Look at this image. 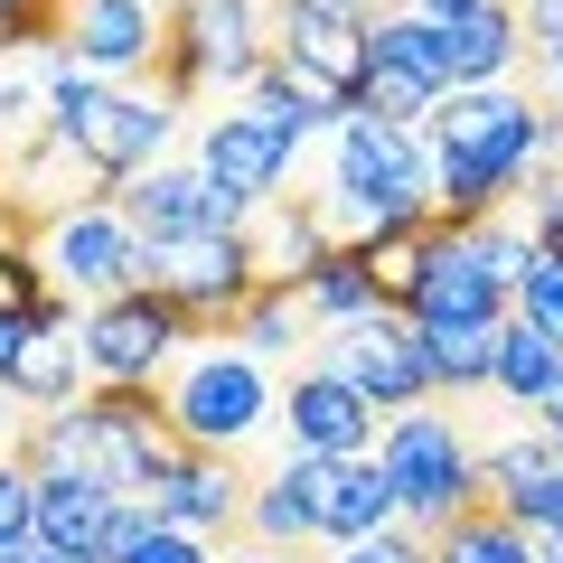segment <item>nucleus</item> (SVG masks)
<instances>
[{
  "label": "nucleus",
  "instance_id": "obj_1",
  "mask_svg": "<svg viewBox=\"0 0 563 563\" xmlns=\"http://www.w3.org/2000/svg\"><path fill=\"white\" fill-rule=\"evenodd\" d=\"M422 141H432V207L451 225H479L563 151V113L507 85H461L422 122Z\"/></svg>",
  "mask_w": 563,
  "mask_h": 563
},
{
  "label": "nucleus",
  "instance_id": "obj_2",
  "mask_svg": "<svg viewBox=\"0 0 563 563\" xmlns=\"http://www.w3.org/2000/svg\"><path fill=\"white\" fill-rule=\"evenodd\" d=\"M169 122H179V113H169L161 95H113V85H103L95 66H76V57L47 66V132H57L66 161H85L95 198L132 188L141 169H161Z\"/></svg>",
  "mask_w": 563,
  "mask_h": 563
},
{
  "label": "nucleus",
  "instance_id": "obj_3",
  "mask_svg": "<svg viewBox=\"0 0 563 563\" xmlns=\"http://www.w3.org/2000/svg\"><path fill=\"white\" fill-rule=\"evenodd\" d=\"M376 461H385V479H395L413 536H442V526L479 498V451H470V432L442 413V395L413 404V413H385Z\"/></svg>",
  "mask_w": 563,
  "mask_h": 563
},
{
  "label": "nucleus",
  "instance_id": "obj_4",
  "mask_svg": "<svg viewBox=\"0 0 563 563\" xmlns=\"http://www.w3.org/2000/svg\"><path fill=\"white\" fill-rule=\"evenodd\" d=\"M273 66L301 85L320 113H357V85L376 66V0H282Z\"/></svg>",
  "mask_w": 563,
  "mask_h": 563
},
{
  "label": "nucleus",
  "instance_id": "obj_5",
  "mask_svg": "<svg viewBox=\"0 0 563 563\" xmlns=\"http://www.w3.org/2000/svg\"><path fill=\"white\" fill-rule=\"evenodd\" d=\"M132 291H161L188 320V339H235L244 301L263 291V263L244 235H198V244H141Z\"/></svg>",
  "mask_w": 563,
  "mask_h": 563
},
{
  "label": "nucleus",
  "instance_id": "obj_6",
  "mask_svg": "<svg viewBox=\"0 0 563 563\" xmlns=\"http://www.w3.org/2000/svg\"><path fill=\"white\" fill-rule=\"evenodd\" d=\"M161 404H169V422H179L198 451H235L282 413L273 385H263V357H244V347H188L161 376Z\"/></svg>",
  "mask_w": 563,
  "mask_h": 563
},
{
  "label": "nucleus",
  "instance_id": "obj_7",
  "mask_svg": "<svg viewBox=\"0 0 563 563\" xmlns=\"http://www.w3.org/2000/svg\"><path fill=\"white\" fill-rule=\"evenodd\" d=\"M95 376L85 366V329H76V301L47 291V301H0V395L47 413V404H76Z\"/></svg>",
  "mask_w": 563,
  "mask_h": 563
},
{
  "label": "nucleus",
  "instance_id": "obj_8",
  "mask_svg": "<svg viewBox=\"0 0 563 563\" xmlns=\"http://www.w3.org/2000/svg\"><path fill=\"white\" fill-rule=\"evenodd\" d=\"M38 263H47V282H57L66 301H113L141 273V235L113 198H76L38 225Z\"/></svg>",
  "mask_w": 563,
  "mask_h": 563
},
{
  "label": "nucleus",
  "instance_id": "obj_9",
  "mask_svg": "<svg viewBox=\"0 0 563 563\" xmlns=\"http://www.w3.org/2000/svg\"><path fill=\"white\" fill-rule=\"evenodd\" d=\"M310 132H291V122H273L263 103H235V113H217L207 122V141H198V169H207V188L225 198V217H254V207H273L282 198V169H291V151H301Z\"/></svg>",
  "mask_w": 563,
  "mask_h": 563
},
{
  "label": "nucleus",
  "instance_id": "obj_10",
  "mask_svg": "<svg viewBox=\"0 0 563 563\" xmlns=\"http://www.w3.org/2000/svg\"><path fill=\"white\" fill-rule=\"evenodd\" d=\"M179 339H188V320L161 291H113V301L85 310V366H95V385H161L179 366Z\"/></svg>",
  "mask_w": 563,
  "mask_h": 563
},
{
  "label": "nucleus",
  "instance_id": "obj_11",
  "mask_svg": "<svg viewBox=\"0 0 563 563\" xmlns=\"http://www.w3.org/2000/svg\"><path fill=\"white\" fill-rule=\"evenodd\" d=\"M329 357L347 385H357L376 413H413V404H432V366H422V329L404 320V310H376V320H347V329H320Z\"/></svg>",
  "mask_w": 563,
  "mask_h": 563
},
{
  "label": "nucleus",
  "instance_id": "obj_12",
  "mask_svg": "<svg viewBox=\"0 0 563 563\" xmlns=\"http://www.w3.org/2000/svg\"><path fill=\"white\" fill-rule=\"evenodd\" d=\"M376 432H385V413L339 366H301L282 385V442H291V461H366Z\"/></svg>",
  "mask_w": 563,
  "mask_h": 563
},
{
  "label": "nucleus",
  "instance_id": "obj_13",
  "mask_svg": "<svg viewBox=\"0 0 563 563\" xmlns=\"http://www.w3.org/2000/svg\"><path fill=\"white\" fill-rule=\"evenodd\" d=\"M113 207L132 217L141 244H198V235H244L225 217V198L207 188V169H141L132 188H113Z\"/></svg>",
  "mask_w": 563,
  "mask_h": 563
},
{
  "label": "nucleus",
  "instance_id": "obj_14",
  "mask_svg": "<svg viewBox=\"0 0 563 563\" xmlns=\"http://www.w3.org/2000/svg\"><path fill=\"white\" fill-rule=\"evenodd\" d=\"M57 57L95 66V76H132V66L161 57V10L151 0H66Z\"/></svg>",
  "mask_w": 563,
  "mask_h": 563
},
{
  "label": "nucleus",
  "instance_id": "obj_15",
  "mask_svg": "<svg viewBox=\"0 0 563 563\" xmlns=\"http://www.w3.org/2000/svg\"><path fill=\"white\" fill-rule=\"evenodd\" d=\"M244 498H254V479H235L225 451H198L188 470H169V479L151 488V517L188 526V536H244Z\"/></svg>",
  "mask_w": 563,
  "mask_h": 563
},
{
  "label": "nucleus",
  "instance_id": "obj_16",
  "mask_svg": "<svg viewBox=\"0 0 563 563\" xmlns=\"http://www.w3.org/2000/svg\"><path fill=\"white\" fill-rule=\"evenodd\" d=\"M310 536H320V461H282L244 498V544L254 554H301Z\"/></svg>",
  "mask_w": 563,
  "mask_h": 563
},
{
  "label": "nucleus",
  "instance_id": "obj_17",
  "mask_svg": "<svg viewBox=\"0 0 563 563\" xmlns=\"http://www.w3.org/2000/svg\"><path fill=\"white\" fill-rule=\"evenodd\" d=\"M385 526H404V498H395L376 451L366 461H320V536L357 544V536H385Z\"/></svg>",
  "mask_w": 563,
  "mask_h": 563
},
{
  "label": "nucleus",
  "instance_id": "obj_18",
  "mask_svg": "<svg viewBox=\"0 0 563 563\" xmlns=\"http://www.w3.org/2000/svg\"><path fill=\"white\" fill-rule=\"evenodd\" d=\"M122 488L113 479H38V544L47 554H113Z\"/></svg>",
  "mask_w": 563,
  "mask_h": 563
},
{
  "label": "nucleus",
  "instance_id": "obj_19",
  "mask_svg": "<svg viewBox=\"0 0 563 563\" xmlns=\"http://www.w3.org/2000/svg\"><path fill=\"white\" fill-rule=\"evenodd\" d=\"M442 29H451V95H461V85H507L517 76V57H526V10L517 0L461 10V20H442Z\"/></svg>",
  "mask_w": 563,
  "mask_h": 563
},
{
  "label": "nucleus",
  "instance_id": "obj_20",
  "mask_svg": "<svg viewBox=\"0 0 563 563\" xmlns=\"http://www.w3.org/2000/svg\"><path fill=\"white\" fill-rule=\"evenodd\" d=\"M554 385H563V339H544L536 320H517V310H507V320H498V376H488V395L544 413V395H554Z\"/></svg>",
  "mask_w": 563,
  "mask_h": 563
},
{
  "label": "nucleus",
  "instance_id": "obj_21",
  "mask_svg": "<svg viewBox=\"0 0 563 563\" xmlns=\"http://www.w3.org/2000/svg\"><path fill=\"white\" fill-rule=\"evenodd\" d=\"M432 563H544V536H526L507 507H488V498H470L461 517L432 536Z\"/></svg>",
  "mask_w": 563,
  "mask_h": 563
},
{
  "label": "nucleus",
  "instance_id": "obj_22",
  "mask_svg": "<svg viewBox=\"0 0 563 563\" xmlns=\"http://www.w3.org/2000/svg\"><path fill=\"white\" fill-rule=\"evenodd\" d=\"M376 66H404L432 95H451V29L422 10H376Z\"/></svg>",
  "mask_w": 563,
  "mask_h": 563
},
{
  "label": "nucleus",
  "instance_id": "obj_23",
  "mask_svg": "<svg viewBox=\"0 0 563 563\" xmlns=\"http://www.w3.org/2000/svg\"><path fill=\"white\" fill-rule=\"evenodd\" d=\"M422 366H432V395H451V404L488 395V376H498V329H422Z\"/></svg>",
  "mask_w": 563,
  "mask_h": 563
},
{
  "label": "nucleus",
  "instance_id": "obj_24",
  "mask_svg": "<svg viewBox=\"0 0 563 563\" xmlns=\"http://www.w3.org/2000/svg\"><path fill=\"white\" fill-rule=\"evenodd\" d=\"M103 563H217V554H207V536H188V526H161L151 498H122L113 554H103Z\"/></svg>",
  "mask_w": 563,
  "mask_h": 563
},
{
  "label": "nucleus",
  "instance_id": "obj_25",
  "mask_svg": "<svg viewBox=\"0 0 563 563\" xmlns=\"http://www.w3.org/2000/svg\"><path fill=\"white\" fill-rule=\"evenodd\" d=\"M357 113H366V122H404V132H422V122L442 113V95H432L422 76H404V66H366Z\"/></svg>",
  "mask_w": 563,
  "mask_h": 563
},
{
  "label": "nucleus",
  "instance_id": "obj_26",
  "mask_svg": "<svg viewBox=\"0 0 563 563\" xmlns=\"http://www.w3.org/2000/svg\"><path fill=\"white\" fill-rule=\"evenodd\" d=\"M29 544H38V470L0 451V563H20Z\"/></svg>",
  "mask_w": 563,
  "mask_h": 563
},
{
  "label": "nucleus",
  "instance_id": "obj_27",
  "mask_svg": "<svg viewBox=\"0 0 563 563\" xmlns=\"http://www.w3.org/2000/svg\"><path fill=\"white\" fill-rule=\"evenodd\" d=\"M517 320H536L544 339H563V263H554V254L526 263V282H517Z\"/></svg>",
  "mask_w": 563,
  "mask_h": 563
},
{
  "label": "nucleus",
  "instance_id": "obj_28",
  "mask_svg": "<svg viewBox=\"0 0 563 563\" xmlns=\"http://www.w3.org/2000/svg\"><path fill=\"white\" fill-rule=\"evenodd\" d=\"M526 235H536V254L563 263V169H554V161L526 179Z\"/></svg>",
  "mask_w": 563,
  "mask_h": 563
},
{
  "label": "nucleus",
  "instance_id": "obj_29",
  "mask_svg": "<svg viewBox=\"0 0 563 563\" xmlns=\"http://www.w3.org/2000/svg\"><path fill=\"white\" fill-rule=\"evenodd\" d=\"M339 563H432V536H413V526H385V536L339 544Z\"/></svg>",
  "mask_w": 563,
  "mask_h": 563
},
{
  "label": "nucleus",
  "instance_id": "obj_30",
  "mask_svg": "<svg viewBox=\"0 0 563 563\" xmlns=\"http://www.w3.org/2000/svg\"><path fill=\"white\" fill-rule=\"evenodd\" d=\"M526 66H536V103L563 113V38H526Z\"/></svg>",
  "mask_w": 563,
  "mask_h": 563
},
{
  "label": "nucleus",
  "instance_id": "obj_31",
  "mask_svg": "<svg viewBox=\"0 0 563 563\" xmlns=\"http://www.w3.org/2000/svg\"><path fill=\"white\" fill-rule=\"evenodd\" d=\"M376 10H422V20H461V10H488V0H376Z\"/></svg>",
  "mask_w": 563,
  "mask_h": 563
},
{
  "label": "nucleus",
  "instance_id": "obj_32",
  "mask_svg": "<svg viewBox=\"0 0 563 563\" xmlns=\"http://www.w3.org/2000/svg\"><path fill=\"white\" fill-rule=\"evenodd\" d=\"M544 432H554V442H563V385H554V395H544Z\"/></svg>",
  "mask_w": 563,
  "mask_h": 563
},
{
  "label": "nucleus",
  "instance_id": "obj_33",
  "mask_svg": "<svg viewBox=\"0 0 563 563\" xmlns=\"http://www.w3.org/2000/svg\"><path fill=\"white\" fill-rule=\"evenodd\" d=\"M20 563H95V554H47V544H29V554Z\"/></svg>",
  "mask_w": 563,
  "mask_h": 563
},
{
  "label": "nucleus",
  "instance_id": "obj_34",
  "mask_svg": "<svg viewBox=\"0 0 563 563\" xmlns=\"http://www.w3.org/2000/svg\"><path fill=\"white\" fill-rule=\"evenodd\" d=\"M244 563H291V554H244Z\"/></svg>",
  "mask_w": 563,
  "mask_h": 563
},
{
  "label": "nucleus",
  "instance_id": "obj_35",
  "mask_svg": "<svg viewBox=\"0 0 563 563\" xmlns=\"http://www.w3.org/2000/svg\"><path fill=\"white\" fill-rule=\"evenodd\" d=\"M544 563H563V544H544Z\"/></svg>",
  "mask_w": 563,
  "mask_h": 563
},
{
  "label": "nucleus",
  "instance_id": "obj_36",
  "mask_svg": "<svg viewBox=\"0 0 563 563\" xmlns=\"http://www.w3.org/2000/svg\"><path fill=\"white\" fill-rule=\"evenodd\" d=\"M554 169H563V151H554Z\"/></svg>",
  "mask_w": 563,
  "mask_h": 563
}]
</instances>
